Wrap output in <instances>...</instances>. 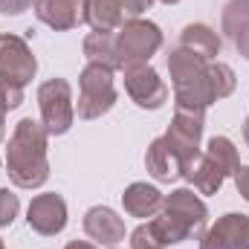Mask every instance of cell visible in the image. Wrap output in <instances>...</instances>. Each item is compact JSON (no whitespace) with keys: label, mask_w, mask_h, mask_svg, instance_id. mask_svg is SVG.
I'll use <instances>...</instances> for the list:
<instances>
[{"label":"cell","mask_w":249,"mask_h":249,"mask_svg":"<svg viewBox=\"0 0 249 249\" xmlns=\"http://www.w3.org/2000/svg\"><path fill=\"white\" fill-rule=\"evenodd\" d=\"M50 133L38 119H20L6 148V174L18 188H41L50 180Z\"/></svg>","instance_id":"obj_1"},{"label":"cell","mask_w":249,"mask_h":249,"mask_svg":"<svg viewBox=\"0 0 249 249\" xmlns=\"http://www.w3.org/2000/svg\"><path fill=\"white\" fill-rule=\"evenodd\" d=\"M168 72H171V81H174V102L177 105L197 107V110H206L209 105H214L206 58L177 47L168 55Z\"/></svg>","instance_id":"obj_2"},{"label":"cell","mask_w":249,"mask_h":249,"mask_svg":"<svg viewBox=\"0 0 249 249\" xmlns=\"http://www.w3.org/2000/svg\"><path fill=\"white\" fill-rule=\"evenodd\" d=\"M116 105V84L113 70L102 64H87L78 75V119L90 122L110 113Z\"/></svg>","instance_id":"obj_3"},{"label":"cell","mask_w":249,"mask_h":249,"mask_svg":"<svg viewBox=\"0 0 249 249\" xmlns=\"http://www.w3.org/2000/svg\"><path fill=\"white\" fill-rule=\"evenodd\" d=\"M160 47H162V29L154 20L133 18V20H124L116 32V50H119L122 67L148 64L151 55L160 53Z\"/></svg>","instance_id":"obj_4"},{"label":"cell","mask_w":249,"mask_h":249,"mask_svg":"<svg viewBox=\"0 0 249 249\" xmlns=\"http://www.w3.org/2000/svg\"><path fill=\"white\" fill-rule=\"evenodd\" d=\"M38 107L41 122L50 136H64L75 122V105H72V87L67 78H50L38 87Z\"/></svg>","instance_id":"obj_5"},{"label":"cell","mask_w":249,"mask_h":249,"mask_svg":"<svg viewBox=\"0 0 249 249\" xmlns=\"http://www.w3.org/2000/svg\"><path fill=\"white\" fill-rule=\"evenodd\" d=\"M203 127H206V110L177 105L174 119H171L168 130H165L162 136H165V142L171 145V151L180 157L183 165L200 154V136H203Z\"/></svg>","instance_id":"obj_6"},{"label":"cell","mask_w":249,"mask_h":249,"mask_svg":"<svg viewBox=\"0 0 249 249\" xmlns=\"http://www.w3.org/2000/svg\"><path fill=\"white\" fill-rule=\"evenodd\" d=\"M122 72H124V93L130 96V102L136 107L157 110L168 102V87L151 64H127V67H122Z\"/></svg>","instance_id":"obj_7"},{"label":"cell","mask_w":249,"mask_h":249,"mask_svg":"<svg viewBox=\"0 0 249 249\" xmlns=\"http://www.w3.org/2000/svg\"><path fill=\"white\" fill-rule=\"evenodd\" d=\"M168 217H174L183 229L188 232V238H203L206 235V223H209V209L206 203L191 191V188H174L171 194L162 197V209Z\"/></svg>","instance_id":"obj_8"},{"label":"cell","mask_w":249,"mask_h":249,"mask_svg":"<svg viewBox=\"0 0 249 249\" xmlns=\"http://www.w3.org/2000/svg\"><path fill=\"white\" fill-rule=\"evenodd\" d=\"M38 72V61L20 35H0V78L26 87Z\"/></svg>","instance_id":"obj_9"},{"label":"cell","mask_w":249,"mask_h":249,"mask_svg":"<svg viewBox=\"0 0 249 249\" xmlns=\"http://www.w3.org/2000/svg\"><path fill=\"white\" fill-rule=\"evenodd\" d=\"M26 220L29 229L44 235V238H55L61 235L67 226V203L61 194L50 191V194H35L29 209H26Z\"/></svg>","instance_id":"obj_10"},{"label":"cell","mask_w":249,"mask_h":249,"mask_svg":"<svg viewBox=\"0 0 249 249\" xmlns=\"http://www.w3.org/2000/svg\"><path fill=\"white\" fill-rule=\"evenodd\" d=\"M84 3L87 0H35L32 9L41 23H47L55 32H67L84 23Z\"/></svg>","instance_id":"obj_11"},{"label":"cell","mask_w":249,"mask_h":249,"mask_svg":"<svg viewBox=\"0 0 249 249\" xmlns=\"http://www.w3.org/2000/svg\"><path fill=\"white\" fill-rule=\"evenodd\" d=\"M84 232L102 247H116L124 241V220L110 206H93L84 214Z\"/></svg>","instance_id":"obj_12"},{"label":"cell","mask_w":249,"mask_h":249,"mask_svg":"<svg viewBox=\"0 0 249 249\" xmlns=\"http://www.w3.org/2000/svg\"><path fill=\"white\" fill-rule=\"evenodd\" d=\"M145 168L157 183H174L183 177V162L165 142V136H157L145 151Z\"/></svg>","instance_id":"obj_13"},{"label":"cell","mask_w":249,"mask_h":249,"mask_svg":"<svg viewBox=\"0 0 249 249\" xmlns=\"http://www.w3.org/2000/svg\"><path fill=\"white\" fill-rule=\"evenodd\" d=\"M183 180H188L197 194H217L226 177H223V171L200 151L194 160H188L186 165H183Z\"/></svg>","instance_id":"obj_14"},{"label":"cell","mask_w":249,"mask_h":249,"mask_svg":"<svg viewBox=\"0 0 249 249\" xmlns=\"http://www.w3.org/2000/svg\"><path fill=\"white\" fill-rule=\"evenodd\" d=\"M162 191L148 183H130L122 194V206L130 217H154L162 209Z\"/></svg>","instance_id":"obj_15"},{"label":"cell","mask_w":249,"mask_h":249,"mask_svg":"<svg viewBox=\"0 0 249 249\" xmlns=\"http://www.w3.org/2000/svg\"><path fill=\"white\" fill-rule=\"evenodd\" d=\"M180 47L188 50V53H194V55H200V58H206V61H214L220 55L223 41H220V35L212 26H206V23H188L186 29L180 32Z\"/></svg>","instance_id":"obj_16"},{"label":"cell","mask_w":249,"mask_h":249,"mask_svg":"<svg viewBox=\"0 0 249 249\" xmlns=\"http://www.w3.org/2000/svg\"><path fill=\"white\" fill-rule=\"evenodd\" d=\"M84 23H90L93 32H119L124 23L119 0H87L84 3Z\"/></svg>","instance_id":"obj_17"},{"label":"cell","mask_w":249,"mask_h":249,"mask_svg":"<svg viewBox=\"0 0 249 249\" xmlns=\"http://www.w3.org/2000/svg\"><path fill=\"white\" fill-rule=\"evenodd\" d=\"M87 64H102L107 70H122V58L116 50V35L110 32H90L81 44Z\"/></svg>","instance_id":"obj_18"},{"label":"cell","mask_w":249,"mask_h":249,"mask_svg":"<svg viewBox=\"0 0 249 249\" xmlns=\"http://www.w3.org/2000/svg\"><path fill=\"white\" fill-rule=\"evenodd\" d=\"M203 154H206V157L220 168V171H223V177H235V174H238V168H241L238 148L232 145V139H229V136H212Z\"/></svg>","instance_id":"obj_19"},{"label":"cell","mask_w":249,"mask_h":249,"mask_svg":"<svg viewBox=\"0 0 249 249\" xmlns=\"http://www.w3.org/2000/svg\"><path fill=\"white\" fill-rule=\"evenodd\" d=\"M214 226L220 229V235L229 241L232 249H249V217L247 214L229 212V214H223Z\"/></svg>","instance_id":"obj_20"},{"label":"cell","mask_w":249,"mask_h":249,"mask_svg":"<svg viewBox=\"0 0 249 249\" xmlns=\"http://www.w3.org/2000/svg\"><path fill=\"white\" fill-rule=\"evenodd\" d=\"M247 26H249V0H229L223 6V15H220V29L226 32V38H235Z\"/></svg>","instance_id":"obj_21"},{"label":"cell","mask_w":249,"mask_h":249,"mask_svg":"<svg viewBox=\"0 0 249 249\" xmlns=\"http://www.w3.org/2000/svg\"><path fill=\"white\" fill-rule=\"evenodd\" d=\"M209 81H212L214 102L232 96V90H235V84H238V81H235V70L223 61H209Z\"/></svg>","instance_id":"obj_22"},{"label":"cell","mask_w":249,"mask_h":249,"mask_svg":"<svg viewBox=\"0 0 249 249\" xmlns=\"http://www.w3.org/2000/svg\"><path fill=\"white\" fill-rule=\"evenodd\" d=\"M18 212H20V200H18V194H12L9 188H0V229L12 226L15 217H18Z\"/></svg>","instance_id":"obj_23"},{"label":"cell","mask_w":249,"mask_h":249,"mask_svg":"<svg viewBox=\"0 0 249 249\" xmlns=\"http://www.w3.org/2000/svg\"><path fill=\"white\" fill-rule=\"evenodd\" d=\"M0 102H3V107H6V110L20 107V105H23V87L0 78Z\"/></svg>","instance_id":"obj_24"},{"label":"cell","mask_w":249,"mask_h":249,"mask_svg":"<svg viewBox=\"0 0 249 249\" xmlns=\"http://www.w3.org/2000/svg\"><path fill=\"white\" fill-rule=\"evenodd\" d=\"M130 249H165V247L151 235L148 223H142V226H136V229L130 232Z\"/></svg>","instance_id":"obj_25"},{"label":"cell","mask_w":249,"mask_h":249,"mask_svg":"<svg viewBox=\"0 0 249 249\" xmlns=\"http://www.w3.org/2000/svg\"><path fill=\"white\" fill-rule=\"evenodd\" d=\"M119 6H122L124 20H133V18H142L154 6V0H119Z\"/></svg>","instance_id":"obj_26"},{"label":"cell","mask_w":249,"mask_h":249,"mask_svg":"<svg viewBox=\"0 0 249 249\" xmlns=\"http://www.w3.org/2000/svg\"><path fill=\"white\" fill-rule=\"evenodd\" d=\"M200 249H232V247H229V241L220 235V229L212 226V229H206V235L200 238Z\"/></svg>","instance_id":"obj_27"},{"label":"cell","mask_w":249,"mask_h":249,"mask_svg":"<svg viewBox=\"0 0 249 249\" xmlns=\"http://www.w3.org/2000/svg\"><path fill=\"white\" fill-rule=\"evenodd\" d=\"M32 6H35V0H0V12L3 15H23Z\"/></svg>","instance_id":"obj_28"},{"label":"cell","mask_w":249,"mask_h":249,"mask_svg":"<svg viewBox=\"0 0 249 249\" xmlns=\"http://www.w3.org/2000/svg\"><path fill=\"white\" fill-rule=\"evenodd\" d=\"M235 186H238V194L249 203V165H241L238 174H235Z\"/></svg>","instance_id":"obj_29"},{"label":"cell","mask_w":249,"mask_h":249,"mask_svg":"<svg viewBox=\"0 0 249 249\" xmlns=\"http://www.w3.org/2000/svg\"><path fill=\"white\" fill-rule=\"evenodd\" d=\"M232 44H235V50H238V55L241 58H247L249 61V26L247 29H241L235 38H232Z\"/></svg>","instance_id":"obj_30"},{"label":"cell","mask_w":249,"mask_h":249,"mask_svg":"<svg viewBox=\"0 0 249 249\" xmlns=\"http://www.w3.org/2000/svg\"><path fill=\"white\" fill-rule=\"evenodd\" d=\"M64 249H99L96 244H90V241H70Z\"/></svg>","instance_id":"obj_31"},{"label":"cell","mask_w":249,"mask_h":249,"mask_svg":"<svg viewBox=\"0 0 249 249\" xmlns=\"http://www.w3.org/2000/svg\"><path fill=\"white\" fill-rule=\"evenodd\" d=\"M6 107H3V102H0V142H3V136H6Z\"/></svg>","instance_id":"obj_32"},{"label":"cell","mask_w":249,"mask_h":249,"mask_svg":"<svg viewBox=\"0 0 249 249\" xmlns=\"http://www.w3.org/2000/svg\"><path fill=\"white\" fill-rule=\"evenodd\" d=\"M244 139H247V145H249V116H247V122H244Z\"/></svg>","instance_id":"obj_33"},{"label":"cell","mask_w":249,"mask_h":249,"mask_svg":"<svg viewBox=\"0 0 249 249\" xmlns=\"http://www.w3.org/2000/svg\"><path fill=\"white\" fill-rule=\"evenodd\" d=\"M160 3H165V6H174V3H180V0H160Z\"/></svg>","instance_id":"obj_34"},{"label":"cell","mask_w":249,"mask_h":249,"mask_svg":"<svg viewBox=\"0 0 249 249\" xmlns=\"http://www.w3.org/2000/svg\"><path fill=\"white\" fill-rule=\"evenodd\" d=\"M0 249H6V244H3V241H0Z\"/></svg>","instance_id":"obj_35"},{"label":"cell","mask_w":249,"mask_h":249,"mask_svg":"<svg viewBox=\"0 0 249 249\" xmlns=\"http://www.w3.org/2000/svg\"><path fill=\"white\" fill-rule=\"evenodd\" d=\"M107 249H116V247H107Z\"/></svg>","instance_id":"obj_36"}]
</instances>
